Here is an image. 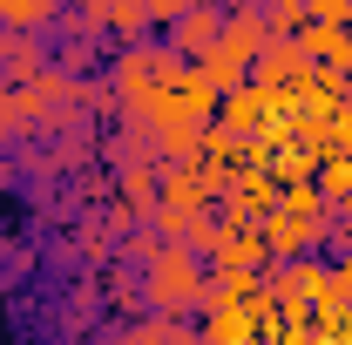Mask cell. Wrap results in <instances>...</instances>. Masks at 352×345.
Returning <instances> with one entry per match:
<instances>
[{"label": "cell", "instance_id": "obj_18", "mask_svg": "<svg viewBox=\"0 0 352 345\" xmlns=\"http://www.w3.org/2000/svg\"><path fill=\"white\" fill-rule=\"evenodd\" d=\"M109 298L122 304V311H142V304H149V298H142V285H135L129 271H109Z\"/></svg>", "mask_w": 352, "mask_h": 345}, {"label": "cell", "instance_id": "obj_4", "mask_svg": "<svg viewBox=\"0 0 352 345\" xmlns=\"http://www.w3.org/2000/svg\"><path fill=\"white\" fill-rule=\"evenodd\" d=\"M305 75H311V61H305L298 41H271L258 61H251V88H298Z\"/></svg>", "mask_w": 352, "mask_h": 345}, {"label": "cell", "instance_id": "obj_28", "mask_svg": "<svg viewBox=\"0 0 352 345\" xmlns=\"http://www.w3.org/2000/svg\"><path fill=\"white\" fill-rule=\"evenodd\" d=\"M47 7H61V0H47Z\"/></svg>", "mask_w": 352, "mask_h": 345}, {"label": "cell", "instance_id": "obj_20", "mask_svg": "<svg viewBox=\"0 0 352 345\" xmlns=\"http://www.w3.org/2000/svg\"><path fill=\"white\" fill-rule=\"evenodd\" d=\"M122 258H129V264H156V258H163V244H156L149 230H135V237H122Z\"/></svg>", "mask_w": 352, "mask_h": 345}, {"label": "cell", "instance_id": "obj_3", "mask_svg": "<svg viewBox=\"0 0 352 345\" xmlns=\"http://www.w3.org/2000/svg\"><path fill=\"white\" fill-rule=\"evenodd\" d=\"M217 41H223V14H217V7H183V21H176V34H170L176 61H190V68H197Z\"/></svg>", "mask_w": 352, "mask_h": 345}, {"label": "cell", "instance_id": "obj_15", "mask_svg": "<svg viewBox=\"0 0 352 345\" xmlns=\"http://www.w3.org/2000/svg\"><path fill=\"white\" fill-rule=\"evenodd\" d=\"M285 216H298V223H332V210H325V197H318L311 183H298V190H285Z\"/></svg>", "mask_w": 352, "mask_h": 345}, {"label": "cell", "instance_id": "obj_5", "mask_svg": "<svg viewBox=\"0 0 352 345\" xmlns=\"http://www.w3.org/2000/svg\"><path fill=\"white\" fill-rule=\"evenodd\" d=\"M325 230H332V223H298V216L271 210L264 216V251H271V258H298V251H311Z\"/></svg>", "mask_w": 352, "mask_h": 345}, {"label": "cell", "instance_id": "obj_25", "mask_svg": "<svg viewBox=\"0 0 352 345\" xmlns=\"http://www.w3.org/2000/svg\"><path fill=\"white\" fill-rule=\"evenodd\" d=\"M332 298H339V304L352 298V251H346V264H339V271H332Z\"/></svg>", "mask_w": 352, "mask_h": 345}, {"label": "cell", "instance_id": "obj_2", "mask_svg": "<svg viewBox=\"0 0 352 345\" xmlns=\"http://www.w3.org/2000/svg\"><path fill=\"white\" fill-rule=\"evenodd\" d=\"M223 54H237V61H258L264 47H271V27H264V0H244V7H230L223 14Z\"/></svg>", "mask_w": 352, "mask_h": 345}, {"label": "cell", "instance_id": "obj_9", "mask_svg": "<svg viewBox=\"0 0 352 345\" xmlns=\"http://www.w3.org/2000/svg\"><path fill=\"white\" fill-rule=\"evenodd\" d=\"M197 75L217 88V95H237V88H251V61H237V54H223V47H210L204 61H197Z\"/></svg>", "mask_w": 352, "mask_h": 345}, {"label": "cell", "instance_id": "obj_24", "mask_svg": "<svg viewBox=\"0 0 352 345\" xmlns=\"http://www.w3.org/2000/svg\"><path fill=\"white\" fill-rule=\"evenodd\" d=\"M183 21V0H149V27H176Z\"/></svg>", "mask_w": 352, "mask_h": 345}, {"label": "cell", "instance_id": "obj_14", "mask_svg": "<svg viewBox=\"0 0 352 345\" xmlns=\"http://www.w3.org/2000/svg\"><path fill=\"white\" fill-rule=\"evenodd\" d=\"M47 0H0V21H7V34H34V27H47Z\"/></svg>", "mask_w": 352, "mask_h": 345}, {"label": "cell", "instance_id": "obj_29", "mask_svg": "<svg viewBox=\"0 0 352 345\" xmlns=\"http://www.w3.org/2000/svg\"><path fill=\"white\" fill-rule=\"evenodd\" d=\"M346 34H352V27H346Z\"/></svg>", "mask_w": 352, "mask_h": 345}, {"label": "cell", "instance_id": "obj_6", "mask_svg": "<svg viewBox=\"0 0 352 345\" xmlns=\"http://www.w3.org/2000/svg\"><path fill=\"white\" fill-rule=\"evenodd\" d=\"M264 237H244V230H217L210 237V264L217 271H264Z\"/></svg>", "mask_w": 352, "mask_h": 345}, {"label": "cell", "instance_id": "obj_7", "mask_svg": "<svg viewBox=\"0 0 352 345\" xmlns=\"http://www.w3.org/2000/svg\"><path fill=\"white\" fill-rule=\"evenodd\" d=\"M223 135H237V142H244V135H258L264 122H271V115H264V95L258 88H237V95H223Z\"/></svg>", "mask_w": 352, "mask_h": 345}, {"label": "cell", "instance_id": "obj_27", "mask_svg": "<svg viewBox=\"0 0 352 345\" xmlns=\"http://www.w3.org/2000/svg\"><path fill=\"white\" fill-rule=\"evenodd\" d=\"M346 109H352V82H346Z\"/></svg>", "mask_w": 352, "mask_h": 345}, {"label": "cell", "instance_id": "obj_17", "mask_svg": "<svg viewBox=\"0 0 352 345\" xmlns=\"http://www.w3.org/2000/svg\"><path fill=\"white\" fill-rule=\"evenodd\" d=\"M318 197H339V203H352V163H346V156H332V163H325V176H318Z\"/></svg>", "mask_w": 352, "mask_h": 345}, {"label": "cell", "instance_id": "obj_23", "mask_svg": "<svg viewBox=\"0 0 352 345\" xmlns=\"http://www.w3.org/2000/svg\"><path fill=\"white\" fill-rule=\"evenodd\" d=\"M21 129V102H14V88H0V142Z\"/></svg>", "mask_w": 352, "mask_h": 345}, {"label": "cell", "instance_id": "obj_22", "mask_svg": "<svg viewBox=\"0 0 352 345\" xmlns=\"http://www.w3.org/2000/svg\"><path fill=\"white\" fill-rule=\"evenodd\" d=\"M116 345H170V318H149V325H135V332H122Z\"/></svg>", "mask_w": 352, "mask_h": 345}, {"label": "cell", "instance_id": "obj_26", "mask_svg": "<svg viewBox=\"0 0 352 345\" xmlns=\"http://www.w3.org/2000/svg\"><path fill=\"white\" fill-rule=\"evenodd\" d=\"M332 135H339V142L352 149V109H346V115H332Z\"/></svg>", "mask_w": 352, "mask_h": 345}, {"label": "cell", "instance_id": "obj_1", "mask_svg": "<svg viewBox=\"0 0 352 345\" xmlns=\"http://www.w3.org/2000/svg\"><path fill=\"white\" fill-rule=\"evenodd\" d=\"M204 285H210V271L197 264V251H176V244H163V258L142 264V298L156 304L163 318L204 311Z\"/></svg>", "mask_w": 352, "mask_h": 345}, {"label": "cell", "instance_id": "obj_19", "mask_svg": "<svg viewBox=\"0 0 352 345\" xmlns=\"http://www.w3.org/2000/svg\"><path fill=\"white\" fill-rule=\"evenodd\" d=\"M311 21L318 27H352V0H311Z\"/></svg>", "mask_w": 352, "mask_h": 345}, {"label": "cell", "instance_id": "obj_10", "mask_svg": "<svg viewBox=\"0 0 352 345\" xmlns=\"http://www.w3.org/2000/svg\"><path fill=\"white\" fill-rule=\"evenodd\" d=\"M264 27L271 41H298L311 27V0H264Z\"/></svg>", "mask_w": 352, "mask_h": 345}, {"label": "cell", "instance_id": "obj_21", "mask_svg": "<svg viewBox=\"0 0 352 345\" xmlns=\"http://www.w3.org/2000/svg\"><path fill=\"white\" fill-rule=\"evenodd\" d=\"M271 210V190L264 183H237V216H264Z\"/></svg>", "mask_w": 352, "mask_h": 345}, {"label": "cell", "instance_id": "obj_13", "mask_svg": "<svg viewBox=\"0 0 352 345\" xmlns=\"http://www.w3.org/2000/svg\"><path fill=\"white\" fill-rule=\"evenodd\" d=\"M156 183H163V176L149 170V163H135V170H122V203H129L135 216H142V210H156Z\"/></svg>", "mask_w": 352, "mask_h": 345}, {"label": "cell", "instance_id": "obj_11", "mask_svg": "<svg viewBox=\"0 0 352 345\" xmlns=\"http://www.w3.org/2000/svg\"><path fill=\"white\" fill-rule=\"evenodd\" d=\"M204 190H210L204 176H190V170H163V210H176L183 223H190V210L204 203Z\"/></svg>", "mask_w": 352, "mask_h": 345}, {"label": "cell", "instance_id": "obj_8", "mask_svg": "<svg viewBox=\"0 0 352 345\" xmlns=\"http://www.w3.org/2000/svg\"><path fill=\"white\" fill-rule=\"evenodd\" d=\"M258 298H264V291H258ZM258 298H251V304H223V311H210L204 345H244V339H251V318H258Z\"/></svg>", "mask_w": 352, "mask_h": 345}, {"label": "cell", "instance_id": "obj_12", "mask_svg": "<svg viewBox=\"0 0 352 345\" xmlns=\"http://www.w3.org/2000/svg\"><path fill=\"white\" fill-rule=\"evenodd\" d=\"M109 34H122V41H142L149 34V0H109Z\"/></svg>", "mask_w": 352, "mask_h": 345}, {"label": "cell", "instance_id": "obj_16", "mask_svg": "<svg viewBox=\"0 0 352 345\" xmlns=\"http://www.w3.org/2000/svg\"><path fill=\"white\" fill-rule=\"evenodd\" d=\"M75 251H82L88 264H109V258H116V230H109V223H82Z\"/></svg>", "mask_w": 352, "mask_h": 345}]
</instances>
